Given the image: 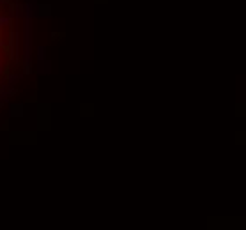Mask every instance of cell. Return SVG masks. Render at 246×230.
<instances>
[{
	"instance_id": "1",
	"label": "cell",
	"mask_w": 246,
	"mask_h": 230,
	"mask_svg": "<svg viewBox=\"0 0 246 230\" xmlns=\"http://www.w3.org/2000/svg\"><path fill=\"white\" fill-rule=\"evenodd\" d=\"M9 23H11V18H7V16L2 14V16H0V30H2L5 25H9Z\"/></svg>"
},
{
	"instance_id": "2",
	"label": "cell",
	"mask_w": 246,
	"mask_h": 230,
	"mask_svg": "<svg viewBox=\"0 0 246 230\" xmlns=\"http://www.w3.org/2000/svg\"><path fill=\"white\" fill-rule=\"evenodd\" d=\"M11 115H21V105H12L11 106Z\"/></svg>"
},
{
	"instance_id": "4",
	"label": "cell",
	"mask_w": 246,
	"mask_h": 230,
	"mask_svg": "<svg viewBox=\"0 0 246 230\" xmlns=\"http://www.w3.org/2000/svg\"><path fill=\"white\" fill-rule=\"evenodd\" d=\"M0 74H2V60H0Z\"/></svg>"
},
{
	"instance_id": "3",
	"label": "cell",
	"mask_w": 246,
	"mask_h": 230,
	"mask_svg": "<svg viewBox=\"0 0 246 230\" xmlns=\"http://www.w3.org/2000/svg\"><path fill=\"white\" fill-rule=\"evenodd\" d=\"M0 48H5V42H4V39H2V37H0ZM5 50H7V48H5Z\"/></svg>"
}]
</instances>
